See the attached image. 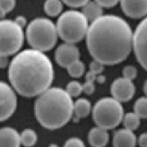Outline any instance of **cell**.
Wrapping results in <instances>:
<instances>
[{"instance_id": "1f68e13d", "label": "cell", "mask_w": 147, "mask_h": 147, "mask_svg": "<svg viewBox=\"0 0 147 147\" xmlns=\"http://www.w3.org/2000/svg\"><path fill=\"white\" fill-rule=\"evenodd\" d=\"M15 22H16L20 27H22V28H23L24 27H25L26 24H27V19H26L24 16H19L16 17V18L15 19Z\"/></svg>"}, {"instance_id": "e0dca14e", "label": "cell", "mask_w": 147, "mask_h": 147, "mask_svg": "<svg viewBox=\"0 0 147 147\" xmlns=\"http://www.w3.org/2000/svg\"><path fill=\"white\" fill-rule=\"evenodd\" d=\"M82 7V13L88 22H93L100 18L103 13L102 7L96 1H89Z\"/></svg>"}, {"instance_id": "7c38bea8", "label": "cell", "mask_w": 147, "mask_h": 147, "mask_svg": "<svg viewBox=\"0 0 147 147\" xmlns=\"http://www.w3.org/2000/svg\"><path fill=\"white\" fill-rule=\"evenodd\" d=\"M121 7L127 16L140 18L147 15V0H121Z\"/></svg>"}, {"instance_id": "d590c367", "label": "cell", "mask_w": 147, "mask_h": 147, "mask_svg": "<svg viewBox=\"0 0 147 147\" xmlns=\"http://www.w3.org/2000/svg\"><path fill=\"white\" fill-rule=\"evenodd\" d=\"M49 147H58V146L56 144H51L49 146Z\"/></svg>"}, {"instance_id": "cb8c5ba5", "label": "cell", "mask_w": 147, "mask_h": 147, "mask_svg": "<svg viewBox=\"0 0 147 147\" xmlns=\"http://www.w3.org/2000/svg\"><path fill=\"white\" fill-rule=\"evenodd\" d=\"M16 6V0H0V15L4 17L11 12Z\"/></svg>"}, {"instance_id": "3957f363", "label": "cell", "mask_w": 147, "mask_h": 147, "mask_svg": "<svg viewBox=\"0 0 147 147\" xmlns=\"http://www.w3.org/2000/svg\"><path fill=\"white\" fill-rule=\"evenodd\" d=\"M73 114L72 97L60 88H49L35 101V117L40 125L48 129L61 128L70 121Z\"/></svg>"}, {"instance_id": "ffe728a7", "label": "cell", "mask_w": 147, "mask_h": 147, "mask_svg": "<svg viewBox=\"0 0 147 147\" xmlns=\"http://www.w3.org/2000/svg\"><path fill=\"white\" fill-rule=\"evenodd\" d=\"M20 136L22 144L25 147L33 146L38 140L36 132L32 129H26L22 131Z\"/></svg>"}, {"instance_id": "6da1fadb", "label": "cell", "mask_w": 147, "mask_h": 147, "mask_svg": "<svg viewBox=\"0 0 147 147\" xmlns=\"http://www.w3.org/2000/svg\"><path fill=\"white\" fill-rule=\"evenodd\" d=\"M133 35L124 19L102 15L89 26L86 44L94 60L104 65H115L125 60L133 49Z\"/></svg>"}, {"instance_id": "30bf717a", "label": "cell", "mask_w": 147, "mask_h": 147, "mask_svg": "<svg viewBox=\"0 0 147 147\" xmlns=\"http://www.w3.org/2000/svg\"><path fill=\"white\" fill-rule=\"evenodd\" d=\"M110 92L113 97L120 102H126L132 99L136 88L132 80L125 77L115 79L110 87Z\"/></svg>"}, {"instance_id": "ba28073f", "label": "cell", "mask_w": 147, "mask_h": 147, "mask_svg": "<svg viewBox=\"0 0 147 147\" xmlns=\"http://www.w3.org/2000/svg\"><path fill=\"white\" fill-rule=\"evenodd\" d=\"M133 49L140 65L147 71V16L139 23L134 32Z\"/></svg>"}, {"instance_id": "4dcf8cb0", "label": "cell", "mask_w": 147, "mask_h": 147, "mask_svg": "<svg viewBox=\"0 0 147 147\" xmlns=\"http://www.w3.org/2000/svg\"><path fill=\"white\" fill-rule=\"evenodd\" d=\"M140 147H147V132H144L140 135L138 139Z\"/></svg>"}, {"instance_id": "52a82bcc", "label": "cell", "mask_w": 147, "mask_h": 147, "mask_svg": "<svg viewBox=\"0 0 147 147\" xmlns=\"http://www.w3.org/2000/svg\"><path fill=\"white\" fill-rule=\"evenodd\" d=\"M1 56L8 57L19 51L23 45V28L15 21L5 19L0 22Z\"/></svg>"}, {"instance_id": "8fae6325", "label": "cell", "mask_w": 147, "mask_h": 147, "mask_svg": "<svg viewBox=\"0 0 147 147\" xmlns=\"http://www.w3.org/2000/svg\"><path fill=\"white\" fill-rule=\"evenodd\" d=\"M80 60V51L74 44L65 43L59 46L55 52V60L59 65L68 68Z\"/></svg>"}, {"instance_id": "e575fe53", "label": "cell", "mask_w": 147, "mask_h": 147, "mask_svg": "<svg viewBox=\"0 0 147 147\" xmlns=\"http://www.w3.org/2000/svg\"><path fill=\"white\" fill-rule=\"evenodd\" d=\"M144 94H146V97H147V80L146 81L145 83H144Z\"/></svg>"}, {"instance_id": "4316f807", "label": "cell", "mask_w": 147, "mask_h": 147, "mask_svg": "<svg viewBox=\"0 0 147 147\" xmlns=\"http://www.w3.org/2000/svg\"><path fill=\"white\" fill-rule=\"evenodd\" d=\"M104 70V64L102 63L94 60L92 61L90 64V71L92 73L95 74L96 75L97 74H101Z\"/></svg>"}, {"instance_id": "5b68a950", "label": "cell", "mask_w": 147, "mask_h": 147, "mask_svg": "<svg viewBox=\"0 0 147 147\" xmlns=\"http://www.w3.org/2000/svg\"><path fill=\"white\" fill-rule=\"evenodd\" d=\"M56 27L60 38L65 43L74 44L86 37L89 26L82 12L71 10L60 16Z\"/></svg>"}, {"instance_id": "f546056e", "label": "cell", "mask_w": 147, "mask_h": 147, "mask_svg": "<svg viewBox=\"0 0 147 147\" xmlns=\"http://www.w3.org/2000/svg\"><path fill=\"white\" fill-rule=\"evenodd\" d=\"M94 82H91V81H85V83L82 85L83 87V92L85 94L90 95L92 94L95 90V86H94Z\"/></svg>"}, {"instance_id": "603a6c76", "label": "cell", "mask_w": 147, "mask_h": 147, "mask_svg": "<svg viewBox=\"0 0 147 147\" xmlns=\"http://www.w3.org/2000/svg\"><path fill=\"white\" fill-rule=\"evenodd\" d=\"M65 90L71 97H77L83 92V87L77 81H71L68 83Z\"/></svg>"}, {"instance_id": "9c48e42d", "label": "cell", "mask_w": 147, "mask_h": 147, "mask_svg": "<svg viewBox=\"0 0 147 147\" xmlns=\"http://www.w3.org/2000/svg\"><path fill=\"white\" fill-rule=\"evenodd\" d=\"M17 107V97L14 90L6 82L0 84V119L2 121L11 117Z\"/></svg>"}, {"instance_id": "836d02e7", "label": "cell", "mask_w": 147, "mask_h": 147, "mask_svg": "<svg viewBox=\"0 0 147 147\" xmlns=\"http://www.w3.org/2000/svg\"><path fill=\"white\" fill-rule=\"evenodd\" d=\"M96 80L98 81V82H99V83H102V82H105V77L99 74V77H96Z\"/></svg>"}, {"instance_id": "44dd1931", "label": "cell", "mask_w": 147, "mask_h": 147, "mask_svg": "<svg viewBox=\"0 0 147 147\" xmlns=\"http://www.w3.org/2000/svg\"><path fill=\"white\" fill-rule=\"evenodd\" d=\"M134 112L140 119H147V97H140L134 105Z\"/></svg>"}, {"instance_id": "7402d4cb", "label": "cell", "mask_w": 147, "mask_h": 147, "mask_svg": "<svg viewBox=\"0 0 147 147\" xmlns=\"http://www.w3.org/2000/svg\"><path fill=\"white\" fill-rule=\"evenodd\" d=\"M85 65L80 60L73 63L71 65H70L67 68L69 74L74 78H78V77H82L85 72Z\"/></svg>"}, {"instance_id": "2e32d148", "label": "cell", "mask_w": 147, "mask_h": 147, "mask_svg": "<svg viewBox=\"0 0 147 147\" xmlns=\"http://www.w3.org/2000/svg\"><path fill=\"white\" fill-rule=\"evenodd\" d=\"M91 110V104L86 99H79L74 103V121H78L80 119L88 115Z\"/></svg>"}, {"instance_id": "5bb4252c", "label": "cell", "mask_w": 147, "mask_h": 147, "mask_svg": "<svg viewBox=\"0 0 147 147\" xmlns=\"http://www.w3.org/2000/svg\"><path fill=\"white\" fill-rule=\"evenodd\" d=\"M21 136L15 129L3 127L0 130V147H20Z\"/></svg>"}, {"instance_id": "d6a6232c", "label": "cell", "mask_w": 147, "mask_h": 147, "mask_svg": "<svg viewBox=\"0 0 147 147\" xmlns=\"http://www.w3.org/2000/svg\"><path fill=\"white\" fill-rule=\"evenodd\" d=\"M7 61H8L7 60V57H6V56H1V63H0L1 67L4 68V67L6 66L7 64Z\"/></svg>"}, {"instance_id": "4fadbf2b", "label": "cell", "mask_w": 147, "mask_h": 147, "mask_svg": "<svg viewBox=\"0 0 147 147\" xmlns=\"http://www.w3.org/2000/svg\"><path fill=\"white\" fill-rule=\"evenodd\" d=\"M137 138L133 131L121 129L114 133L113 144L114 147H136Z\"/></svg>"}, {"instance_id": "8992f818", "label": "cell", "mask_w": 147, "mask_h": 147, "mask_svg": "<svg viewBox=\"0 0 147 147\" xmlns=\"http://www.w3.org/2000/svg\"><path fill=\"white\" fill-rule=\"evenodd\" d=\"M92 115L98 127L108 130L115 128L123 121L124 108L113 97H105L95 104Z\"/></svg>"}, {"instance_id": "9a60e30c", "label": "cell", "mask_w": 147, "mask_h": 147, "mask_svg": "<svg viewBox=\"0 0 147 147\" xmlns=\"http://www.w3.org/2000/svg\"><path fill=\"white\" fill-rule=\"evenodd\" d=\"M88 141L92 147H105L109 141L107 129L98 126L92 128L88 133Z\"/></svg>"}, {"instance_id": "f1b7e54d", "label": "cell", "mask_w": 147, "mask_h": 147, "mask_svg": "<svg viewBox=\"0 0 147 147\" xmlns=\"http://www.w3.org/2000/svg\"><path fill=\"white\" fill-rule=\"evenodd\" d=\"M102 7H112L117 5L121 0H94Z\"/></svg>"}, {"instance_id": "d4e9b609", "label": "cell", "mask_w": 147, "mask_h": 147, "mask_svg": "<svg viewBox=\"0 0 147 147\" xmlns=\"http://www.w3.org/2000/svg\"><path fill=\"white\" fill-rule=\"evenodd\" d=\"M137 73L138 71L136 68L132 65H127L126 67H124V69H123V71H122L123 77L128 80H132L137 77Z\"/></svg>"}, {"instance_id": "484cf974", "label": "cell", "mask_w": 147, "mask_h": 147, "mask_svg": "<svg viewBox=\"0 0 147 147\" xmlns=\"http://www.w3.org/2000/svg\"><path fill=\"white\" fill-rule=\"evenodd\" d=\"M63 147H85V146L80 138H71L65 141Z\"/></svg>"}, {"instance_id": "ac0fdd59", "label": "cell", "mask_w": 147, "mask_h": 147, "mask_svg": "<svg viewBox=\"0 0 147 147\" xmlns=\"http://www.w3.org/2000/svg\"><path fill=\"white\" fill-rule=\"evenodd\" d=\"M62 2V0H46L44 5V11L49 16H57L63 10Z\"/></svg>"}, {"instance_id": "7a4b0ae2", "label": "cell", "mask_w": 147, "mask_h": 147, "mask_svg": "<svg viewBox=\"0 0 147 147\" xmlns=\"http://www.w3.org/2000/svg\"><path fill=\"white\" fill-rule=\"evenodd\" d=\"M8 77L14 90L21 96H36L52 85L53 65L44 52L27 49L13 59L9 66Z\"/></svg>"}, {"instance_id": "277c9868", "label": "cell", "mask_w": 147, "mask_h": 147, "mask_svg": "<svg viewBox=\"0 0 147 147\" xmlns=\"http://www.w3.org/2000/svg\"><path fill=\"white\" fill-rule=\"evenodd\" d=\"M26 35L32 48L47 52L55 47L58 33L57 27L52 21L46 18H38L27 26Z\"/></svg>"}, {"instance_id": "d6986e66", "label": "cell", "mask_w": 147, "mask_h": 147, "mask_svg": "<svg viewBox=\"0 0 147 147\" xmlns=\"http://www.w3.org/2000/svg\"><path fill=\"white\" fill-rule=\"evenodd\" d=\"M140 118L136 113H127L123 118V124L124 127L131 131L136 130L140 124Z\"/></svg>"}, {"instance_id": "83f0119b", "label": "cell", "mask_w": 147, "mask_h": 147, "mask_svg": "<svg viewBox=\"0 0 147 147\" xmlns=\"http://www.w3.org/2000/svg\"><path fill=\"white\" fill-rule=\"evenodd\" d=\"M65 5L71 7H80L89 2V0H62Z\"/></svg>"}]
</instances>
